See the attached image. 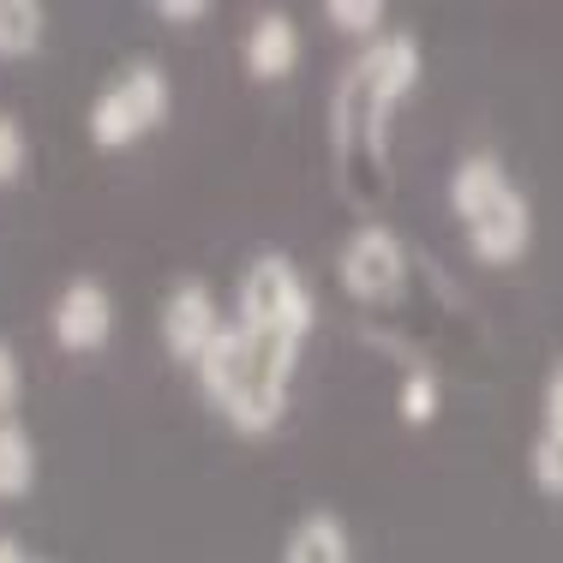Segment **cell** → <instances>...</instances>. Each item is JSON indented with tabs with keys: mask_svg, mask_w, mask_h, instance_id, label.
<instances>
[{
	"mask_svg": "<svg viewBox=\"0 0 563 563\" xmlns=\"http://www.w3.org/2000/svg\"><path fill=\"white\" fill-rule=\"evenodd\" d=\"M420 73H426L420 36L384 31L372 43H360V55L342 66L336 90H330V144H336L342 174L360 186V198H372L384 163H390L396 109L413 97Z\"/></svg>",
	"mask_w": 563,
	"mask_h": 563,
	"instance_id": "cell-1",
	"label": "cell"
},
{
	"mask_svg": "<svg viewBox=\"0 0 563 563\" xmlns=\"http://www.w3.org/2000/svg\"><path fill=\"white\" fill-rule=\"evenodd\" d=\"M192 372H198L205 401L240 438H264V432H276L282 408H288V396H294L300 342L258 336V330H246L240 318H228L222 336L205 347V360H198Z\"/></svg>",
	"mask_w": 563,
	"mask_h": 563,
	"instance_id": "cell-2",
	"label": "cell"
},
{
	"mask_svg": "<svg viewBox=\"0 0 563 563\" xmlns=\"http://www.w3.org/2000/svg\"><path fill=\"white\" fill-rule=\"evenodd\" d=\"M234 318L258 336H282V342H300L318 330V294L306 271L288 258V252H252L240 264V282H234Z\"/></svg>",
	"mask_w": 563,
	"mask_h": 563,
	"instance_id": "cell-3",
	"label": "cell"
},
{
	"mask_svg": "<svg viewBox=\"0 0 563 563\" xmlns=\"http://www.w3.org/2000/svg\"><path fill=\"white\" fill-rule=\"evenodd\" d=\"M174 109V85H168V66L139 55L126 60L109 85L90 97V114H85V132L97 151H132L151 126H163Z\"/></svg>",
	"mask_w": 563,
	"mask_h": 563,
	"instance_id": "cell-4",
	"label": "cell"
},
{
	"mask_svg": "<svg viewBox=\"0 0 563 563\" xmlns=\"http://www.w3.org/2000/svg\"><path fill=\"white\" fill-rule=\"evenodd\" d=\"M336 276L360 306H384V300H396L401 282H408V246H401L396 228L360 222L336 252Z\"/></svg>",
	"mask_w": 563,
	"mask_h": 563,
	"instance_id": "cell-5",
	"label": "cell"
},
{
	"mask_svg": "<svg viewBox=\"0 0 563 563\" xmlns=\"http://www.w3.org/2000/svg\"><path fill=\"white\" fill-rule=\"evenodd\" d=\"M222 324L228 318H222V306H217V294H210L205 276H180L163 294V347L180 366H198L205 347L222 336Z\"/></svg>",
	"mask_w": 563,
	"mask_h": 563,
	"instance_id": "cell-6",
	"label": "cell"
},
{
	"mask_svg": "<svg viewBox=\"0 0 563 563\" xmlns=\"http://www.w3.org/2000/svg\"><path fill=\"white\" fill-rule=\"evenodd\" d=\"M48 330H55L60 354H97L114 336V294L97 276H73L48 306Z\"/></svg>",
	"mask_w": 563,
	"mask_h": 563,
	"instance_id": "cell-7",
	"label": "cell"
},
{
	"mask_svg": "<svg viewBox=\"0 0 563 563\" xmlns=\"http://www.w3.org/2000/svg\"><path fill=\"white\" fill-rule=\"evenodd\" d=\"M462 234H467V252H474L479 264H492V271L528 258V246H533V205H528V192H521V186H504L486 210H474V217L462 222Z\"/></svg>",
	"mask_w": 563,
	"mask_h": 563,
	"instance_id": "cell-8",
	"label": "cell"
},
{
	"mask_svg": "<svg viewBox=\"0 0 563 563\" xmlns=\"http://www.w3.org/2000/svg\"><path fill=\"white\" fill-rule=\"evenodd\" d=\"M240 66H246V78H258V85L288 78L294 66H300V24L282 7L252 12L246 31H240Z\"/></svg>",
	"mask_w": 563,
	"mask_h": 563,
	"instance_id": "cell-9",
	"label": "cell"
},
{
	"mask_svg": "<svg viewBox=\"0 0 563 563\" xmlns=\"http://www.w3.org/2000/svg\"><path fill=\"white\" fill-rule=\"evenodd\" d=\"M504 186H516V180H509V168H504V156H498V151H467L462 163L450 168V186H444V198H450L455 222H467L474 210H486L492 198L504 192Z\"/></svg>",
	"mask_w": 563,
	"mask_h": 563,
	"instance_id": "cell-10",
	"label": "cell"
},
{
	"mask_svg": "<svg viewBox=\"0 0 563 563\" xmlns=\"http://www.w3.org/2000/svg\"><path fill=\"white\" fill-rule=\"evenodd\" d=\"M282 563H354V545H347L342 516L330 509H306L300 521L282 540Z\"/></svg>",
	"mask_w": 563,
	"mask_h": 563,
	"instance_id": "cell-11",
	"label": "cell"
},
{
	"mask_svg": "<svg viewBox=\"0 0 563 563\" xmlns=\"http://www.w3.org/2000/svg\"><path fill=\"white\" fill-rule=\"evenodd\" d=\"M48 43L43 0H0V60H31Z\"/></svg>",
	"mask_w": 563,
	"mask_h": 563,
	"instance_id": "cell-12",
	"label": "cell"
},
{
	"mask_svg": "<svg viewBox=\"0 0 563 563\" xmlns=\"http://www.w3.org/2000/svg\"><path fill=\"white\" fill-rule=\"evenodd\" d=\"M36 486V438L19 420H0V504L31 498Z\"/></svg>",
	"mask_w": 563,
	"mask_h": 563,
	"instance_id": "cell-13",
	"label": "cell"
},
{
	"mask_svg": "<svg viewBox=\"0 0 563 563\" xmlns=\"http://www.w3.org/2000/svg\"><path fill=\"white\" fill-rule=\"evenodd\" d=\"M324 24H336L342 36H360V43H372V36H384V19L390 12L378 7V0H324Z\"/></svg>",
	"mask_w": 563,
	"mask_h": 563,
	"instance_id": "cell-14",
	"label": "cell"
},
{
	"mask_svg": "<svg viewBox=\"0 0 563 563\" xmlns=\"http://www.w3.org/2000/svg\"><path fill=\"white\" fill-rule=\"evenodd\" d=\"M533 486L545 498H563V420H545V432L533 438Z\"/></svg>",
	"mask_w": 563,
	"mask_h": 563,
	"instance_id": "cell-15",
	"label": "cell"
},
{
	"mask_svg": "<svg viewBox=\"0 0 563 563\" xmlns=\"http://www.w3.org/2000/svg\"><path fill=\"white\" fill-rule=\"evenodd\" d=\"M31 168V132L12 109H0V186H19Z\"/></svg>",
	"mask_w": 563,
	"mask_h": 563,
	"instance_id": "cell-16",
	"label": "cell"
},
{
	"mask_svg": "<svg viewBox=\"0 0 563 563\" xmlns=\"http://www.w3.org/2000/svg\"><path fill=\"white\" fill-rule=\"evenodd\" d=\"M396 408H401V420L408 426H426L438 413V378L426 366H413L408 378H401V396H396Z\"/></svg>",
	"mask_w": 563,
	"mask_h": 563,
	"instance_id": "cell-17",
	"label": "cell"
},
{
	"mask_svg": "<svg viewBox=\"0 0 563 563\" xmlns=\"http://www.w3.org/2000/svg\"><path fill=\"white\" fill-rule=\"evenodd\" d=\"M24 396V366H19V347L0 336V420H12V408H19Z\"/></svg>",
	"mask_w": 563,
	"mask_h": 563,
	"instance_id": "cell-18",
	"label": "cell"
},
{
	"mask_svg": "<svg viewBox=\"0 0 563 563\" xmlns=\"http://www.w3.org/2000/svg\"><path fill=\"white\" fill-rule=\"evenodd\" d=\"M156 19L163 24H205L210 19V0H156Z\"/></svg>",
	"mask_w": 563,
	"mask_h": 563,
	"instance_id": "cell-19",
	"label": "cell"
},
{
	"mask_svg": "<svg viewBox=\"0 0 563 563\" xmlns=\"http://www.w3.org/2000/svg\"><path fill=\"white\" fill-rule=\"evenodd\" d=\"M545 420H563V360L552 366V378H545V396H540Z\"/></svg>",
	"mask_w": 563,
	"mask_h": 563,
	"instance_id": "cell-20",
	"label": "cell"
},
{
	"mask_svg": "<svg viewBox=\"0 0 563 563\" xmlns=\"http://www.w3.org/2000/svg\"><path fill=\"white\" fill-rule=\"evenodd\" d=\"M0 563H36V558L24 552V540H19V533H0Z\"/></svg>",
	"mask_w": 563,
	"mask_h": 563,
	"instance_id": "cell-21",
	"label": "cell"
},
{
	"mask_svg": "<svg viewBox=\"0 0 563 563\" xmlns=\"http://www.w3.org/2000/svg\"><path fill=\"white\" fill-rule=\"evenodd\" d=\"M36 563H48V558H36Z\"/></svg>",
	"mask_w": 563,
	"mask_h": 563,
	"instance_id": "cell-22",
	"label": "cell"
}]
</instances>
